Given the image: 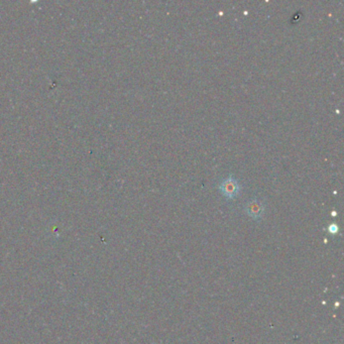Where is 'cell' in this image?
I'll use <instances>...</instances> for the list:
<instances>
[{
	"label": "cell",
	"mask_w": 344,
	"mask_h": 344,
	"mask_svg": "<svg viewBox=\"0 0 344 344\" xmlns=\"http://www.w3.org/2000/svg\"><path fill=\"white\" fill-rule=\"evenodd\" d=\"M245 212L253 219H260L264 212V204L256 198L251 199L245 205Z\"/></svg>",
	"instance_id": "2"
},
{
	"label": "cell",
	"mask_w": 344,
	"mask_h": 344,
	"mask_svg": "<svg viewBox=\"0 0 344 344\" xmlns=\"http://www.w3.org/2000/svg\"><path fill=\"white\" fill-rule=\"evenodd\" d=\"M219 189L225 197L229 199H233L234 197L237 196L239 192V185H238V182L234 178L228 177V178H225L221 182V184L219 185Z\"/></svg>",
	"instance_id": "1"
},
{
	"label": "cell",
	"mask_w": 344,
	"mask_h": 344,
	"mask_svg": "<svg viewBox=\"0 0 344 344\" xmlns=\"http://www.w3.org/2000/svg\"><path fill=\"white\" fill-rule=\"evenodd\" d=\"M337 230H338V227H337L336 224H331V225L329 226V231H330L331 233H336Z\"/></svg>",
	"instance_id": "3"
}]
</instances>
